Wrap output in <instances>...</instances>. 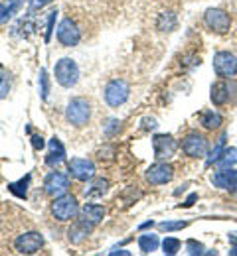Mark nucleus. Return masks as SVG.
I'll use <instances>...</instances> for the list:
<instances>
[{
  "mask_svg": "<svg viewBox=\"0 0 237 256\" xmlns=\"http://www.w3.org/2000/svg\"><path fill=\"white\" fill-rule=\"evenodd\" d=\"M79 213H81V211H79V203H77V199H75L73 195H69V193H64V195L56 197L54 203H52V215H54L58 221H71V219H75Z\"/></svg>",
  "mask_w": 237,
  "mask_h": 256,
  "instance_id": "nucleus-1",
  "label": "nucleus"
},
{
  "mask_svg": "<svg viewBox=\"0 0 237 256\" xmlns=\"http://www.w3.org/2000/svg\"><path fill=\"white\" fill-rule=\"evenodd\" d=\"M66 116H68V120L73 126L77 128L85 126L89 122V116H91V104H89V100L83 98V96L71 98L68 108H66Z\"/></svg>",
  "mask_w": 237,
  "mask_h": 256,
  "instance_id": "nucleus-2",
  "label": "nucleus"
},
{
  "mask_svg": "<svg viewBox=\"0 0 237 256\" xmlns=\"http://www.w3.org/2000/svg\"><path fill=\"white\" fill-rule=\"evenodd\" d=\"M54 75H56V81H58L62 87L69 89V87H73V85L77 83V79H79V67H77V64H75L73 60L64 58V60H60V62L56 64Z\"/></svg>",
  "mask_w": 237,
  "mask_h": 256,
  "instance_id": "nucleus-3",
  "label": "nucleus"
},
{
  "mask_svg": "<svg viewBox=\"0 0 237 256\" xmlns=\"http://www.w3.org/2000/svg\"><path fill=\"white\" fill-rule=\"evenodd\" d=\"M203 22L211 32L215 34H227L231 28V18L221 8H207L205 14H203Z\"/></svg>",
  "mask_w": 237,
  "mask_h": 256,
  "instance_id": "nucleus-4",
  "label": "nucleus"
},
{
  "mask_svg": "<svg viewBox=\"0 0 237 256\" xmlns=\"http://www.w3.org/2000/svg\"><path fill=\"white\" fill-rule=\"evenodd\" d=\"M129 95H131V87L123 79H113L105 87V100L109 106H121L123 102H127Z\"/></svg>",
  "mask_w": 237,
  "mask_h": 256,
  "instance_id": "nucleus-5",
  "label": "nucleus"
},
{
  "mask_svg": "<svg viewBox=\"0 0 237 256\" xmlns=\"http://www.w3.org/2000/svg\"><path fill=\"white\" fill-rule=\"evenodd\" d=\"M213 71L221 79H231L237 75V58L231 52H217L213 56Z\"/></svg>",
  "mask_w": 237,
  "mask_h": 256,
  "instance_id": "nucleus-6",
  "label": "nucleus"
},
{
  "mask_svg": "<svg viewBox=\"0 0 237 256\" xmlns=\"http://www.w3.org/2000/svg\"><path fill=\"white\" fill-rule=\"evenodd\" d=\"M182 150L190 158H203L207 154V138L200 132H190L182 140Z\"/></svg>",
  "mask_w": 237,
  "mask_h": 256,
  "instance_id": "nucleus-7",
  "label": "nucleus"
},
{
  "mask_svg": "<svg viewBox=\"0 0 237 256\" xmlns=\"http://www.w3.org/2000/svg\"><path fill=\"white\" fill-rule=\"evenodd\" d=\"M152 150H154V158L158 162L170 160L176 150H178V144L176 140L170 136V134H156L152 138Z\"/></svg>",
  "mask_w": 237,
  "mask_h": 256,
  "instance_id": "nucleus-8",
  "label": "nucleus"
},
{
  "mask_svg": "<svg viewBox=\"0 0 237 256\" xmlns=\"http://www.w3.org/2000/svg\"><path fill=\"white\" fill-rule=\"evenodd\" d=\"M44 246V236L36 230L30 232H24L20 234L16 240H14V248L20 252V254H36L40 248Z\"/></svg>",
  "mask_w": 237,
  "mask_h": 256,
  "instance_id": "nucleus-9",
  "label": "nucleus"
},
{
  "mask_svg": "<svg viewBox=\"0 0 237 256\" xmlns=\"http://www.w3.org/2000/svg\"><path fill=\"white\" fill-rule=\"evenodd\" d=\"M172 178H174V168L170 164H164V162H158V164H154L146 170V182L150 186L168 184Z\"/></svg>",
  "mask_w": 237,
  "mask_h": 256,
  "instance_id": "nucleus-10",
  "label": "nucleus"
},
{
  "mask_svg": "<svg viewBox=\"0 0 237 256\" xmlns=\"http://www.w3.org/2000/svg\"><path fill=\"white\" fill-rule=\"evenodd\" d=\"M44 190L50 197H60L69 190V178L62 172H52L46 182H44Z\"/></svg>",
  "mask_w": 237,
  "mask_h": 256,
  "instance_id": "nucleus-11",
  "label": "nucleus"
},
{
  "mask_svg": "<svg viewBox=\"0 0 237 256\" xmlns=\"http://www.w3.org/2000/svg\"><path fill=\"white\" fill-rule=\"evenodd\" d=\"M58 40H60V44L66 46V48L77 46L79 40H81V34L77 30L75 22H71L69 18L62 20V22H60V28H58Z\"/></svg>",
  "mask_w": 237,
  "mask_h": 256,
  "instance_id": "nucleus-12",
  "label": "nucleus"
},
{
  "mask_svg": "<svg viewBox=\"0 0 237 256\" xmlns=\"http://www.w3.org/2000/svg\"><path fill=\"white\" fill-rule=\"evenodd\" d=\"M211 184L215 188H219V190H227V192L237 193V170H233V168L217 170L211 176Z\"/></svg>",
  "mask_w": 237,
  "mask_h": 256,
  "instance_id": "nucleus-13",
  "label": "nucleus"
},
{
  "mask_svg": "<svg viewBox=\"0 0 237 256\" xmlns=\"http://www.w3.org/2000/svg\"><path fill=\"white\" fill-rule=\"evenodd\" d=\"M69 172L75 180L79 182H89L95 176V166L91 160H83V158H73L69 162Z\"/></svg>",
  "mask_w": 237,
  "mask_h": 256,
  "instance_id": "nucleus-14",
  "label": "nucleus"
},
{
  "mask_svg": "<svg viewBox=\"0 0 237 256\" xmlns=\"http://www.w3.org/2000/svg\"><path fill=\"white\" fill-rule=\"evenodd\" d=\"M93 226L95 224H91L89 221H85V219H77L75 223L69 226V230H68V236H69V240L73 242V244H79V242H83L89 234H91V230H93Z\"/></svg>",
  "mask_w": 237,
  "mask_h": 256,
  "instance_id": "nucleus-15",
  "label": "nucleus"
},
{
  "mask_svg": "<svg viewBox=\"0 0 237 256\" xmlns=\"http://www.w3.org/2000/svg\"><path fill=\"white\" fill-rule=\"evenodd\" d=\"M229 85H227V79H223V81H217V83H213L211 85V93H209V98H211V102L215 104V106H223V104H227L229 102Z\"/></svg>",
  "mask_w": 237,
  "mask_h": 256,
  "instance_id": "nucleus-16",
  "label": "nucleus"
},
{
  "mask_svg": "<svg viewBox=\"0 0 237 256\" xmlns=\"http://www.w3.org/2000/svg\"><path fill=\"white\" fill-rule=\"evenodd\" d=\"M64 160H66V148L62 144V140L54 136L50 140V150H48V156H46V164L54 168V166H60Z\"/></svg>",
  "mask_w": 237,
  "mask_h": 256,
  "instance_id": "nucleus-17",
  "label": "nucleus"
},
{
  "mask_svg": "<svg viewBox=\"0 0 237 256\" xmlns=\"http://www.w3.org/2000/svg\"><path fill=\"white\" fill-rule=\"evenodd\" d=\"M79 217L85 219V221H89L91 224H99L103 221V217H105V209H103L101 205L89 203V205H85V207L81 209V215H79Z\"/></svg>",
  "mask_w": 237,
  "mask_h": 256,
  "instance_id": "nucleus-18",
  "label": "nucleus"
},
{
  "mask_svg": "<svg viewBox=\"0 0 237 256\" xmlns=\"http://www.w3.org/2000/svg\"><path fill=\"white\" fill-rule=\"evenodd\" d=\"M109 190V182L107 180H103V178H97V180H89V186H87V190H85V197H101L105 195Z\"/></svg>",
  "mask_w": 237,
  "mask_h": 256,
  "instance_id": "nucleus-19",
  "label": "nucleus"
},
{
  "mask_svg": "<svg viewBox=\"0 0 237 256\" xmlns=\"http://www.w3.org/2000/svg\"><path fill=\"white\" fill-rule=\"evenodd\" d=\"M202 124L207 130H217V128L223 124V116L217 110H205L202 114Z\"/></svg>",
  "mask_w": 237,
  "mask_h": 256,
  "instance_id": "nucleus-20",
  "label": "nucleus"
},
{
  "mask_svg": "<svg viewBox=\"0 0 237 256\" xmlns=\"http://www.w3.org/2000/svg\"><path fill=\"white\" fill-rule=\"evenodd\" d=\"M158 244H160V240H158L156 234H140V238H138V248H140L144 254L154 252V250L158 248Z\"/></svg>",
  "mask_w": 237,
  "mask_h": 256,
  "instance_id": "nucleus-21",
  "label": "nucleus"
},
{
  "mask_svg": "<svg viewBox=\"0 0 237 256\" xmlns=\"http://www.w3.org/2000/svg\"><path fill=\"white\" fill-rule=\"evenodd\" d=\"M156 28L160 32H172L176 28V14L174 12H162L156 20Z\"/></svg>",
  "mask_w": 237,
  "mask_h": 256,
  "instance_id": "nucleus-22",
  "label": "nucleus"
},
{
  "mask_svg": "<svg viewBox=\"0 0 237 256\" xmlns=\"http://www.w3.org/2000/svg\"><path fill=\"white\" fill-rule=\"evenodd\" d=\"M28 186H30V174H28L26 178H22L20 182H14V184H10V186H8V190L14 193L16 197H20V199H26V195H28Z\"/></svg>",
  "mask_w": 237,
  "mask_h": 256,
  "instance_id": "nucleus-23",
  "label": "nucleus"
},
{
  "mask_svg": "<svg viewBox=\"0 0 237 256\" xmlns=\"http://www.w3.org/2000/svg\"><path fill=\"white\" fill-rule=\"evenodd\" d=\"M223 150H225V134L217 140V144L211 148V152H209V156H207V160H205V166L209 168V166H213V164H217V160L221 158V154H223Z\"/></svg>",
  "mask_w": 237,
  "mask_h": 256,
  "instance_id": "nucleus-24",
  "label": "nucleus"
},
{
  "mask_svg": "<svg viewBox=\"0 0 237 256\" xmlns=\"http://www.w3.org/2000/svg\"><path fill=\"white\" fill-rule=\"evenodd\" d=\"M237 164V148H225L221 158L217 160V166L223 170V168H233Z\"/></svg>",
  "mask_w": 237,
  "mask_h": 256,
  "instance_id": "nucleus-25",
  "label": "nucleus"
},
{
  "mask_svg": "<svg viewBox=\"0 0 237 256\" xmlns=\"http://www.w3.org/2000/svg\"><path fill=\"white\" fill-rule=\"evenodd\" d=\"M38 83H40V96H42V100H48V96H50V77H48L46 69H40Z\"/></svg>",
  "mask_w": 237,
  "mask_h": 256,
  "instance_id": "nucleus-26",
  "label": "nucleus"
},
{
  "mask_svg": "<svg viewBox=\"0 0 237 256\" xmlns=\"http://www.w3.org/2000/svg\"><path fill=\"white\" fill-rule=\"evenodd\" d=\"M180 246H182V242H180L178 238H174V236H166V238L162 240V250H164V254L174 256L180 250Z\"/></svg>",
  "mask_w": 237,
  "mask_h": 256,
  "instance_id": "nucleus-27",
  "label": "nucleus"
},
{
  "mask_svg": "<svg viewBox=\"0 0 237 256\" xmlns=\"http://www.w3.org/2000/svg\"><path fill=\"white\" fill-rule=\"evenodd\" d=\"M188 223L186 221H164V223L158 224V228L160 230H166V232H172V230H182V228H186Z\"/></svg>",
  "mask_w": 237,
  "mask_h": 256,
  "instance_id": "nucleus-28",
  "label": "nucleus"
},
{
  "mask_svg": "<svg viewBox=\"0 0 237 256\" xmlns=\"http://www.w3.org/2000/svg\"><path fill=\"white\" fill-rule=\"evenodd\" d=\"M121 120L119 118H111L107 124H105V136H109V138H113V136H117L119 134V130H121Z\"/></svg>",
  "mask_w": 237,
  "mask_h": 256,
  "instance_id": "nucleus-29",
  "label": "nucleus"
},
{
  "mask_svg": "<svg viewBox=\"0 0 237 256\" xmlns=\"http://www.w3.org/2000/svg\"><path fill=\"white\" fill-rule=\"evenodd\" d=\"M186 250H188V254L196 256V254H205V248H203L202 242H198V240H194V238H190L188 242H186Z\"/></svg>",
  "mask_w": 237,
  "mask_h": 256,
  "instance_id": "nucleus-30",
  "label": "nucleus"
},
{
  "mask_svg": "<svg viewBox=\"0 0 237 256\" xmlns=\"http://www.w3.org/2000/svg\"><path fill=\"white\" fill-rule=\"evenodd\" d=\"M56 18H58V10L50 12V18H48V26H46V42L52 40V32H54V24H56Z\"/></svg>",
  "mask_w": 237,
  "mask_h": 256,
  "instance_id": "nucleus-31",
  "label": "nucleus"
},
{
  "mask_svg": "<svg viewBox=\"0 0 237 256\" xmlns=\"http://www.w3.org/2000/svg\"><path fill=\"white\" fill-rule=\"evenodd\" d=\"M50 2H54V0H32L30 2V14L36 12V10H42L46 4H50Z\"/></svg>",
  "mask_w": 237,
  "mask_h": 256,
  "instance_id": "nucleus-32",
  "label": "nucleus"
},
{
  "mask_svg": "<svg viewBox=\"0 0 237 256\" xmlns=\"http://www.w3.org/2000/svg\"><path fill=\"white\" fill-rule=\"evenodd\" d=\"M8 91H10V79H4L0 85V98H6Z\"/></svg>",
  "mask_w": 237,
  "mask_h": 256,
  "instance_id": "nucleus-33",
  "label": "nucleus"
},
{
  "mask_svg": "<svg viewBox=\"0 0 237 256\" xmlns=\"http://www.w3.org/2000/svg\"><path fill=\"white\" fill-rule=\"evenodd\" d=\"M156 126H158V124H156L154 118H142V128H144V130H154Z\"/></svg>",
  "mask_w": 237,
  "mask_h": 256,
  "instance_id": "nucleus-34",
  "label": "nucleus"
},
{
  "mask_svg": "<svg viewBox=\"0 0 237 256\" xmlns=\"http://www.w3.org/2000/svg\"><path fill=\"white\" fill-rule=\"evenodd\" d=\"M184 65H200V58L198 56H188V58H184Z\"/></svg>",
  "mask_w": 237,
  "mask_h": 256,
  "instance_id": "nucleus-35",
  "label": "nucleus"
},
{
  "mask_svg": "<svg viewBox=\"0 0 237 256\" xmlns=\"http://www.w3.org/2000/svg\"><path fill=\"white\" fill-rule=\"evenodd\" d=\"M32 144H34L36 150H42L44 148V138L42 136H32Z\"/></svg>",
  "mask_w": 237,
  "mask_h": 256,
  "instance_id": "nucleus-36",
  "label": "nucleus"
},
{
  "mask_svg": "<svg viewBox=\"0 0 237 256\" xmlns=\"http://www.w3.org/2000/svg\"><path fill=\"white\" fill-rule=\"evenodd\" d=\"M196 199H198V193H192V195H190V197H188V199H186V201L182 203V207H192Z\"/></svg>",
  "mask_w": 237,
  "mask_h": 256,
  "instance_id": "nucleus-37",
  "label": "nucleus"
},
{
  "mask_svg": "<svg viewBox=\"0 0 237 256\" xmlns=\"http://www.w3.org/2000/svg\"><path fill=\"white\" fill-rule=\"evenodd\" d=\"M227 238H229V244H237V232H229Z\"/></svg>",
  "mask_w": 237,
  "mask_h": 256,
  "instance_id": "nucleus-38",
  "label": "nucleus"
},
{
  "mask_svg": "<svg viewBox=\"0 0 237 256\" xmlns=\"http://www.w3.org/2000/svg\"><path fill=\"white\" fill-rule=\"evenodd\" d=\"M4 79H8V75H6V71H4V67L0 65V85H2V81Z\"/></svg>",
  "mask_w": 237,
  "mask_h": 256,
  "instance_id": "nucleus-39",
  "label": "nucleus"
},
{
  "mask_svg": "<svg viewBox=\"0 0 237 256\" xmlns=\"http://www.w3.org/2000/svg\"><path fill=\"white\" fill-rule=\"evenodd\" d=\"M111 254H131L129 250H111Z\"/></svg>",
  "mask_w": 237,
  "mask_h": 256,
  "instance_id": "nucleus-40",
  "label": "nucleus"
},
{
  "mask_svg": "<svg viewBox=\"0 0 237 256\" xmlns=\"http://www.w3.org/2000/svg\"><path fill=\"white\" fill-rule=\"evenodd\" d=\"M229 256H237V244H231V250H229Z\"/></svg>",
  "mask_w": 237,
  "mask_h": 256,
  "instance_id": "nucleus-41",
  "label": "nucleus"
},
{
  "mask_svg": "<svg viewBox=\"0 0 237 256\" xmlns=\"http://www.w3.org/2000/svg\"><path fill=\"white\" fill-rule=\"evenodd\" d=\"M152 224H154V223H152V221H146V223H142V224H140V228H150Z\"/></svg>",
  "mask_w": 237,
  "mask_h": 256,
  "instance_id": "nucleus-42",
  "label": "nucleus"
},
{
  "mask_svg": "<svg viewBox=\"0 0 237 256\" xmlns=\"http://www.w3.org/2000/svg\"><path fill=\"white\" fill-rule=\"evenodd\" d=\"M2 10H4V6H2V4H0V14H2Z\"/></svg>",
  "mask_w": 237,
  "mask_h": 256,
  "instance_id": "nucleus-43",
  "label": "nucleus"
}]
</instances>
